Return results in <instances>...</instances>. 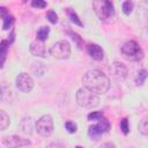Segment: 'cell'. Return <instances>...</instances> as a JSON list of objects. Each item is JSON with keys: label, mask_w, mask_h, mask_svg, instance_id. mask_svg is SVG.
I'll use <instances>...</instances> for the list:
<instances>
[{"label": "cell", "mask_w": 148, "mask_h": 148, "mask_svg": "<svg viewBox=\"0 0 148 148\" xmlns=\"http://www.w3.org/2000/svg\"><path fill=\"white\" fill-rule=\"evenodd\" d=\"M30 52H31V54L35 56V57L44 58L45 54H46V49H45L44 42H40V40H38V39L34 40V42L30 44Z\"/></svg>", "instance_id": "8fae6325"}, {"label": "cell", "mask_w": 148, "mask_h": 148, "mask_svg": "<svg viewBox=\"0 0 148 148\" xmlns=\"http://www.w3.org/2000/svg\"><path fill=\"white\" fill-rule=\"evenodd\" d=\"M92 7L95 9V13L99 17V20L105 21L108 18H111L114 16V6L109 0H98L92 2Z\"/></svg>", "instance_id": "277c9868"}, {"label": "cell", "mask_w": 148, "mask_h": 148, "mask_svg": "<svg viewBox=\"0 0 148 148\" xmlns=\"http://www.w3.org/2000/svg\"><path fill=\"white\" fill-rule=\"evenodd\" d=\"M99 148H116V146L112 142H104L103 145H101Z\"/></svg>", "instance_id": "f1b7e54d"}, {"label": "cell", "mask_w": 148, "mask_h": 148, "mask_svg": "<svg viewBox=\"0 0 148 148\" xmlns=\"http://www.w3.org/2000/svg\"><path fill=\"white\" fill-rule=\"evenodd\" d=\"M133 2L132 1H125V2H123V12H124V14L125 15H130L131 13H132V10H133Z\"/></svg>", "instance_id": "44dd1931"}, {"label": "cell", "mask_w": 148, "mask_h": 148, "mask_svg": "<svg viewBox=\"0 0 148 148\" xmlns=\"http://www.w3.org/2000/svg\"><path fill=\"white\" fill-rule=\"evenodd\" d=\"M31 6L35 8H45L47 6V3L43 0H32L31 1Z\"/></svg>", "instance_id": "484cf974"}, {"label": "cell", "mask_w": 148, "mask_h": 148, "mask_svg": "<svg viewBox=\"0 0 148 148\" xmlns=\"http://www.w3.org/2000/svg\"><path fill=\"white\" fill-rule=\"evenodd\" d=\"M16 87L22 92H30L34 88V80L27 73H20L15 80Z\"/></svg>", "instance_id": "ba28073f"}, {"label": "cell", "mask_w": 148, "mask_h": 148, "mask_svg": "<svg viewBox=\"0 0 148 148\" xmlns=\"http://www.w3.org/2000/svg\"><path fill=\"white\" fill-rule=\"evenodd\" d=\"M123 56L131 61H140L143 58V51L135 40H128L121 46Z\"/></svg>", "instance_id": "3957f363"}, {"label": "cell", "mask_w": 148, "mask_h": 148, "mask_svg": "<svg viewBox=\"0 0 148 148\" xmlns=\"http://www.w3.org/2000/svg\"><path fill=\"white\" fill-rule=\"evenodd\" d=\"M120 130L123 131V133H124L125 135L128 134V132H130V126H128V120H127V118H124V119L120 120Z\"/></svg>", "instance_id": "cb8c5ba5"}, {"label": "cell", "mask_w": 148, "mask_h": 148, "mask_svg": "<svg viewBox=\"0 0 148 148\" xmlns=\"http://www.w3.org/2000/svg\"><path fill=\"white\" fill-rule=\"evenodd\" d=\"M20 127H21V131L25 134H31L32 133V119L30 117L28 118H23L21 120V124H20Z\"/></svg>", "instance_id": "4fadbf2b"}, {"label": "cell", "mask_w": 148, "mask_h": 148, "mask_svg": "<svg viewBox=\"0 0 148 148\" xmlns=\"http://www.w3.org/2000/svg\"><path fill=\"white\" fill-rule=\"evenodd\" d=\"M146 20H147V24H148V9L146 12Z\"/></svg>", "instance_id": "f546056e"}, {"label": "cell", "mask_w": 148, "mask_h": 148, "mask_svg": "<svg viewBox=\"0 0 148 148\" xmlns=\"http://www.w3.org/2000/svg\"><path fill=\"white\" fill-rule=\"evenodd\" d=\"M138 128H139V132H140L142 135L148 136V116L145 117V118H142V119L140 120Z\"/></svg>", "instance_id": "e0dca14e"}, {"label": "cell", "mask_w": 148, "mask_h": 148, "mask_svg": "<svg viewBox=\"0 0 148 148\" xmlns=\"http://www.w3.org/2000/svg\"><path fill=\"white\" fill-rule=\"evenodd\" d=\"M83 87L91 90L95 94H105L110 87L109 77L98 69L88 71L82 77Z\"/></svg>", "instance_id": "6da1fadb"}, {"label": "cell", "mask_w": 148, "mask_h": 148, "mask_svg": "<svg viewBox=\"0 0 148 148\" xmlns=\"http://www.w3.org/2000/svg\"><path fill=\"white\" fill-rule=\"evenodd\" d=\"M87 51H88V54L94 60L99 61V60H102L104 58V51L98 44H89L87 46Z\"/></svg>", "instance_id": "7c38bea8"}, {"label": "cell", "mask_w": 148, "mask_h": 148, "mask_svg": "<svg viewBox=\"0 0 148 148\" xmlns=\"http://www.w3.org/2000/svg\"><path fill=\"white\" fill-rule=\"evenodd\" d=\"M46 18H47L51 23H53V24H56V23L58 22V15L56 14L54 10H49V12L46 13Z\"/></svg>", "instance_id": "603a6c76"}, {"label": "cell", "mask_w": 148, "mask_h": 148, "mask_svg": "<svg viewBox=\"0 0 148 148\" xmlns=\"http://www.w3.org/2000/svg\"><path fill=\"white\" fill-rule=\"evenodd\" d=\"M65 128L67 130L68 133H75L77 131V125L74 123V121H71V120H67L65 123Z\"/></svg>", "instance_id": "7402d4cb"}, {"label": "cell", "mask_w": 148, "mask_h": 148, "mask_svg": "<svg viewBox=\"0 0 148 148\" xmlns=\"http://www.w3.org/2000/svg\"><path fill=\"white\" fill-rule=\"evenodd\" d=\"M110 127H111L110 121H109L106 118L103 117V118L99 119L95 125L89 126V128H88V135H89V138L96 140L99 135L106 133V132L110 130Z\"/></svg>", "instance_id": "52a82bcc"}, {"label": "cell", "mask_w": 148, "mask_h": 148, "mask_svg": "<svg viewBox=\"0 0 148 148\" xmlns=\"http://www.w3.org/2000/svg\"><path fill=\"white\" fill-rule=\"evenodd\" d=\"M102 118H103V113L101 111H94V112H90L88 114V119L89 120H97L98 121Z\"/></svg>", "instance_id": "d4e9b609"}, {"label": "cell", "mask_w": 148, "mask_h": 148, "mask_svg": "<svg viewBox=\"0 0 148 148\" xmlns=\"http://www.w3.org/2000/svg\"><path fill=\"white\" fill-rule=\"evenodd\" d=\"M46 148H65V147L60 142H51L50 145L46 146Z\"/></svg>", "instance_id": "4316f807"}, {"label": "cell", "mask_w": 148, "mask_h": 148, "mask_svg": "<svg viewBox=\"0 0 148 148\" xmlns=\"http://www.w3.org/2000/svg\"><path fill=\"white\" fill-rule=\"evenodd\" d=\"M9 42L6 40V39H2L1 43H0V56H1V67H3V64H5V60H6V56H7V50H8V46H9Z\"/></svg>", "instance_id": "5bb4252c"}, {"label": "cell", "mask_w": 148, "mask_h": 148, "mask_svg": "<svg viewBox=\"0 0 148 148\" xmlns=\"http://www.w3.org/2000/svg\"><path fill=\"white\" fill-rule=\"evenodd\" d=\"M53 128H54V124L50 114L42 116L36 123V131L43 138H49L53 133Z\"/></svg>", "instance_id": "5b68a950"}, {"label": "cell", "mask_w": 148, "mask_h": 148, "mask_svg": "<svg viewBox=\"0 0 148 148\" xmlns=\"http://www.w3.org/2000/svg\"><path fill=\"white\" fill-rule=\"evenodd\" d=\"M69 35L72 36V39H73V40H75L79 45H81V38H80V36H79L76 32H69Z\"/></svg>", "instance_id": "83f0119b"}, {"label": "cell", "mask_w": 148, "mask_h": 148, "mask_svg": "<svg viewBox=\"0 0 148 148\" xmlns=\"http://www.w3.org/2000/svg\"><path fill=\"white\" fill-rule=\"evenodd\" d=\"M147 76H148V71H146V69H141V71H139L138 75H136V79H135L136 83L140 84V86L143 84V82L146 81Z\"/></svg>", "instance_id": "ffe728a7"}, {"label": "cell", "mask_w": 148, "mask_h": 148, "mask_svg": "<svg viewBox=\"0 0 148 148\" xmlns=\"http://www.w3.org/2000/svg\"><path fill=\"white\" fill-rule=\"evenodd\" d=\"M110 73L117 81H123L127 76V67L120 61H113L110 66Z\"/></svg>", "instance_id": "30bf717a"}, {"label": "cell", "mask_w": 148, "mask_h": 148, "mask_svg": "<svg viewBox=\"0 0 148 148\" xmlns=\"http://www.w3.org/2000/svg\"><path fill=\"white\" fill-rule=\"evenodd\" d=\"M2 20H3V23H2V29L3 30H8V29H10L12 27H13V24H14V16L13 15H10V14H8V15H6L5 17H2Z\"/></svg>", "instance_id": "d6986e66"}, {"label": "cell", "mask_w": 148, "mask_h": 148, "mask_svg": "<svg viewBox=\"0 0 148 148\" xmlns=\"http://www.w3.org/2000/svg\"><path fill=\"white\" fill-rule=\"evenodd\" d=\"M67 14H68V17H69L71 22H73L74 24H76V25H79V27H83V23L81 22V20L79 18L77 14H76V13H75L73 9L67 8Z\"/></svg>", "instance_id": "ac0fdd59"}, {"label": "cell", "mask_w": 148, "mask_h": 148, "mask_svg": "<svg viewBox=\"0 0 148 148\" xmlns=\"http://www.w3.org/2000/svg\"><path fill=\"white\" fill-rule=\"evenodd\" d=\"M49 34H50V28L49 27H40L38 30H37V39L40 40V42H44L46 40V38L49 37Z\"/></svg>", "instance_id": "2e32d148"}, {"label": "cell", "mask_w": 148, "mask_h": 148, "mask_svg": "<svg viewBox=\"0 0 148 148\" xmlns=\"http://www.w3.org/2000/svg\"><path fill=\"white\" fill-rule=\"evenodd\" d=\"M2 143L8 148H21L24 146H29L31 142L30 140L21 138L18 135H7L2 138Z\"/></svg>", "instance_id": "9c48e42d"}, {"label": "cell", "mask_w": 148, "mask_h": 148, "mask_svg": "<svg viewBox=\"0 0 148 148\" xmlns=\"http://www.w3.org/2000/svg\"><path fill=\"white\" fill-rule=\"evenodd\" d=\"M9 123H10L9 116L3 110H0V130L1 131L6 130L9 126Z\"/></svg>", "instance_id": "9a60e30c"}, {"label": "cell", "mask_w": 148, "mask_h": 148, "mask_svg": "<svg viewBox=\"0 0 148 148\" xmlns=\"http://www.w3.org/2000/svg\"><path fill=\"white\" fill-rule=\"evenodd\" d=\"M75 148H83V147H82V146H76Z\"/></svg>", "instance_id": "4dcf8cb0"}, {"label": "cell", "mask_w": 148, "mask_h": 148, "mask_svg": "<svg viewBox=\"0 0 148 148\" xmlns=\"http://www.w3.org/2000/svg\"><path fill=\"white\" fill-rule=\"evenodd\" d=\"M50 54L57 59H68L71 56V45L67 40H59L50 47Z\"/></svg>", "instance_id": "8992f818"}, {"label": "cell", "mask_w": 148, "mask_h": 148, "mask_svg": "<svg viewBox=\"0 0 148 148\" xmlns=\"http://www.w3.org/2000/svg\"><path fill=\"white\" fill-rule=\"evenodd\" d=\"M76 103L84 109H92L99 104V97L87 88H80L76 92Z\"/></svg>", "instance_id": "7a4b0ae2"}]
</instances>
